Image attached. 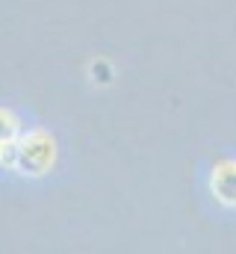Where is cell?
<instances>
[{
    "instance_id": "cell-1",
    "label": "cell",
    "mask_w": 236,
    "mask_h": 254,
    "mask_svg": "<svg viewBox=\"0 0 236 254\" xmlns=\"http://www.w3.org/2000/svg\"><path fill=\"white\" fill-rule=\"evenodd\" d=\"M39 110L27 101L0 95V190L12 187L18 157L27 145V136L39 122Z\"/></svg>"
}]
</instances>
